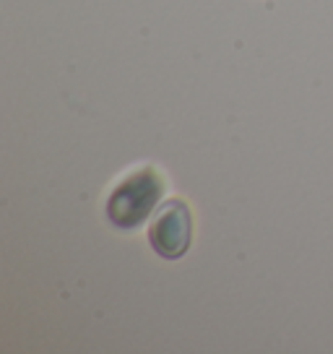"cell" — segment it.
<instances>
[{
    "mask_svg": "<svg viewBox=\"0 0 333 354\" xmlns=\"http://www.w3.org/2000/svg\"><path fill=\"white\" fill-rule=\"evenodd\" d=\"M162 193H164L162 177L156 175V169L144 167L112 190L107 201V216L120 230H135L151 216Z\"/></svg>",
    "mask_w": 333,
    "mask_h": 354,
    "instance_id": "1",
    "label": "cell"
},
{
    "mask_svg": "<svg viewBox=\"0 0 333 354\" xmlns=\"http://www.w3.org/2000/svg\"><path fill=\"white\" fill-rule=\"evenodd\" d=\"M190 240H193V219L190 209L182 201H166L162 209L156 211L154 221L149 227V243L156 255L166 261H178L188 253Z\"/></svg>",
    "mask_w": 333,
    "mask_h": 354,
    "instance_id": "2",
    "label": "cell"
}]
</instances>
